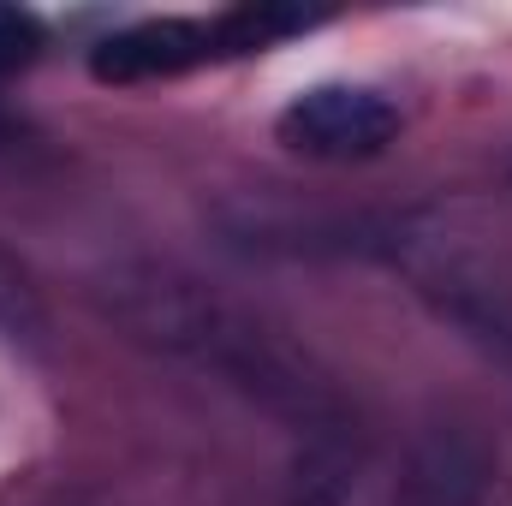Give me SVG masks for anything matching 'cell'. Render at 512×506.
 Listing matches in <instances>:
<instances>
[{
  "label": "cell",
  "instance_id": "1",
  "mask_svg": "<svg viewBox=\"0 0 512 506\" xmlns=\"http://www.w3.org/2000/svg\"><path fill=\"white\" fill-rule=\"evenodd\" d=\"M304 24H316V12H298V6H239V12H221V18H149V24H131L120 36L96 42L90 72L102 84L179 78V72H197L209 60L268 48L274 36H292Z\"/></svg>",
  "mask_w": 512,
  "mask_h": 506
},
{
  "label": "cell",
  "instance_id": "2",
  "mask_svg": "<svg viewBox=\"0 0 512 506\" xmlns=\"http://www.w3.org/2000/svg\"><path fill=\"white\" fill-rule=\"evenodd\" d=\"M280 143L292 155L310 161H370L399 137V114L393 102H382L376 90L358 84H316L304 96L286 102V114L274 120Z\"/></svg>",
  "mask_w": 512,
  "mask_h": 506
},
{
  "label": "cell",
  "instance_id": "3",
  "mask_svg": "<svg viewBox=\"0 0 512 506\" xmlns=\"http://www.w3.org/2000/svg\"><path fill=\"white\" fill-rule=\"evenodd\" d=\"M36 54H42V18L0 0V78L6 72H24Z\"/></svg>",
  "mask_w": 512,
  "mask_h": 506
},
{
  "label": "cell",
  "instance_id": "4",
  "mask_svg": "<svg viewBox=\"0 0 512 506\" xmlns=\"http://www.w3.org/2000/svg\"><path fill=\"white\" fill-rule=\"evenodd\" d=\"M0 322L12 328V340L18 334H36L42 328V310H36V292H30V280L0 256Z\"/></svg>",
  "mask_w": 512,
  "mask_h": 506
}]
</instances>
